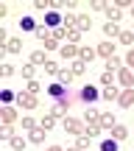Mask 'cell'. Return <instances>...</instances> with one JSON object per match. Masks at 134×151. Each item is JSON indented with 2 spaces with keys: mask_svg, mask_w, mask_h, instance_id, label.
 <instances>
[{
  "mask_svg": "<svg viewBox=\"0 0 134 151\" xmlns=\"http://www.w3.org/2000/svg\"><path fill=\"white\" fill-rule=\"evenodd\" d=\"M98 56H103V59H112V56H115V45L109 42V39H103V42L98 45Z\"/></svg>",
  "mask_w": 134,
  "mask_h": 151,
  "instance_id": "obj_7",
  "label": "cell"
},
{
  "mask_svg": "<svg viewBox=\"0 0 134 151\" xmlns=\"http://www.w3.org/2000/svg\"><path fill=\"white\" fill-rule=\"evenodd\" d=\"M11 73H14V67H11V65H3V67H0V76H3V78H9Z\"/></svg>",
  "mask_w": 134,
  "mask_h": 151,
  "instance_id": "obj_44",
  "label": "cell"
},
{
  "mask_svg": "<svg viewBox=\"0 0 134 151\" xmlns=\"http://www.w3.org/2000/svg\"><path fill=\"white\" fill-rule=\"evenodd\" d=\"M28 62H31V65H37V67H39V65L45 67V65H48L50 59H48V56H45V50H34V53L28 56Z\"/></svg>",
  "mask_w": 134,
  "mask_h": 151,
  "instance_id": "obj_9",
  "label": "cell"
},
{
  "mask_svg": "<svg viewBox=\"0 0 134 151\" xmlns=\"http://www.w3.org/2000/svg\"><path fill=\"white\" fill-rule=\"evenodd\" d=\"M90 140H92L90 134H78V140H75V148H81V151H87V148H90Z\"/></svg>",
  "mask_w": 134,
  "mask_h": 151,
  "instance_id": "obj_28",
  "label": "cell"
},
{
  "mask_svg": "<svg viewBox=\"0 0 134 151\" xmlns=\"http://www.w3.org/2000/svg\"><path fill=\"white\" fill-rule=\"evenodd\" d=\"M101 151H118V140H112V137L103 140V143H101Z\"/></svg>",
  "mask_w": 134,
  "mask_h": 151,
  "instance_id": "obj_37",
  "label": "cell"
},
{
  "mask_svg": "<svg viewBox=\"0 0 134 151\" xmlns=\"http://www.w3.org/2000/svg\"><path fill=\"white\" fill-rule=\"evenodd\" d=\"M34 70H37V65H31V62H28V65H22V76H25L28 81H34Z\"/></svg>",
  "mask_w": 134,
  "mask_h": 151,
  "instance_id": "obj_35",
  "label": "cell"
},
{
  "mask_svg": "<svg viewBox=\"0 0 134 151\" xmlns=\"http://www.w3.org/2000/svg\"><path fill=\"white\" fill-rule=\"evenodd\" d=\"M45 151H64V148H59V146H48Z\"/></svg>",
  "mask_w": 134,
  "mask_h": 151,
  "instance_id": "obj_46",
  "label": "cell"
},
{
  "mask_svg": "<svg viewBox=\"0 0 134 151\" xmlns=\"http://www.w3.org/2000/svg\"><path fill=\"white\" fill-rule=\"evenodd\" d=\"M78 50H81L78 45H70V42H64V45L59 48V56H62L64 62H67V59H73V62H75V59H78Z\"/></svg>",
  "mask_w": 134,
  "mask_h": 151,
  "instance_id": "obj_5",
  "label": "cell"
},
{
  "mask_svg": "<svg viewBox=\"0 0 134 151\" xmlns=\"http://www.w3.org/2000/svg\"><path fill=\"white\" fill-rule=\"evenodd\" d=\"M0 98H3V104H11V101H17V95H14L11 90H3V95H0Z\"/></svg>",
  "mask_w": 134,
  "mask_h": 151,
  "instance_id": "obj_43",
  "label": "cell"
},
{
  "mask_svg": "<svg viewBox=\"0 0 134 151\" xmlns=\"http://www.w3.org/2000/svg\"><path fill=\"white\" fill-rule=\"evenodd\" d=\"M50 34H53V31H48V28H45V25H39L37 31H34V37H37V39H42V42H45V39L50 37Z\"/></svg>",
  "mask_w": 134,
  "mask_h": 151,
  "instance_id": "obj_34",
  "label": "cell"
},
{
  "mask_svg": "<svg viewBox=\"0 0 134 151\" xmlns=\"http://www.w3.org/2000/svg\"><path fill=\"white\" fill-rule=\"evenodd\" d=\"M42 45H45V50H56V48H62V45H59V39H53V34H50V37L45 39Z\"/></svg>",
  "mask_w": 134,
  "mask_h": 151,
  "instance_id": "obj_33",
  "label": "cell"
},
{
  "mask_svg": "<svg viewBox=\"0 0 134 151\" xmlns=\"http://www.w3.org/2000/svg\"><path fill=\"white\" fill-rule=\"evenodd\" d=\"M20 28H22V31H37L39 25L31 20V17H22V20H20Z\"/></svg>",
  "mask_w": 134,
  "mask_h": 151,
  "instance_id": "obj_26",
  "label": "cell"
},
{
  "mask_svg": "<svg viewBox=\"0 0 134 151\" xmlns=\"http://www.w3.org/2000/svg\"><path fill=\"white\" fill-rule=\"evenodd\" d=\"M118 84H123V90H131L134 87V70H129V67L118 70Z\"/></svg>",
  "mask_w": 134,
  "mask_h": 151,
  "instance_id": "obj_4",
  "label": "cell"
},
{
  "mask_svg": "<svg viewBox=\"0 0 134 151\" xmlns=\"http://www.w3.org/2000/svg\"><path fill=\"white\" fill-rule=\"evenodd\" d=\"M45 20H48V25H59V22H62V14H56V11H50V14L45 17Z\"/></svg>",
  "mask_w": 134,
  "mask_h": 151,
  "instance_id": "obj_40",
  "label": "cell"
},
{
  "mask_svg": "<svg viewBox=\"0 0 134 151\" xmlns=\"http://www.w3.org/2000/svg\"><path fill=\"white\" fill-rule=\"evenodd\" d=\"M53 39H67V28H64V25L53 28Z\"/></svg>",
  "mask_w": 134,
  "mask_h": 151,
  "instance_id": "obj_41",
  "label": "cell"
},
{
  "mask_svg": "<svg viewBox=\"0 0 134 151\" xmlns=\"http://www.w3.org/2000/svg\"><path fill=\"white\" fill-rule=\"evenodd\" d=\"M6 50H9V53H22V42L20 39H9V42H6Z\"/></svg>",
  "mask_w": 134,
  "mask_h": 151,
  "instance_id": "obj_23",
  "label": "cell"
},
{
  "mask_svg": "<svg viewBox=\"0 0 134 151\" xmlns=\"http://www.w3.org/2000/svg\"><path fill=\"white\" fill-rule=\"evenodd\" d=\"M101 126H103V129H115V126H118L115 115H112V112H103V115H101Z\"/></svg>",
  "mask_w": 134,
  "mask_h": 151,
  "instance_id": "obj_19",
  "label": "cell"
},
{
  "mask_svg": "<svg viewBox=\"0 0 134 151\" xmlns=\"http://www.w3.org/2000/svg\"><path fill=\"white\" fill-rule=\"evenodd\" d=\"M70 104H73V98H70V95L59 98V101H53V106H50V112H48V115H53V118H62V120H64V118H67V106H70Z\"/></svg>",
  "mask_w": 134,
  "mask_h": 151,
  "instance_id": "obj_1",
  "label": "cell"
},
{
  "mask_svg": "<svg viewBox=\"0 0 134 151\" xmlns=\"http://www.w3.org/2000/svg\"><path fill=\"white\" fill-rule=\"evenodd\" d=\"M56 78H59V84H64V87H70L75 81V76H73V70H62L59 76H56Z\"/></svg>",
  "mask_w": 134,
  "mask_h": 151,
  "instance_id": "obj_20",
  "label": "cell"
},
{
  "mask_svg": "<svg viewBox=\"0 0 134 151\" xmlns=\"http://www.w3.org/2000/svg\"><path fill=\"white\" fill-rule=\"evenodd\" d=\"M64 132L67 134H84V123L75 118H64Z\"/></svg>",
  "mask_w": 134,
  "mask_h": 151,
  "instance_id": "obj_6",
  "label": "cell"
},
{
  "mask_svg": "<svg viewBox=\"0 0 134 151\" xmlns=\"http://www.w3.org/2000/svg\"><path fill=\"white\" fill-rule=\"evenodd\" d=\"M53 123H56V118H53V115H45V118L39 120V129H45V132H48V129H53Z\"/></svg>",
  "mask_w": 134,
  "mask_h": 151,
  "instance_id": "obj_29",
  "label": "cell"
},
{
  "mask_svg": "<svg viewBox=\"0 0 134 151\" xmlns=\"http://www.w3.org/2000/svg\"><path fill=\"white\" fill-rule=\"evenodd\" d=\"M11 148H14V151H25V140H22V137H11Z\"/></svg>",
  "mask_w": 134,
  "mask_h": 151,
  "instance_id": "obj_36",
  "label": "cell"
},
{
  "mask_svg": "<svg viewBox=\"0 0 134 151\" xmlns=\"http://www.w3.org/2000/svg\"><path fill=\"white\" fill-rule=\"evenodd\" d=\"M45 134H48L45 129H31V134H28V140H31V143H37V146H42V143H45Z\"/></svg>",
  "mask_w": 134,
  "mask_h": 151,
  "instance_id": "obj_16",
  "label": "cell"
},
{
  "mask_svg": "<svg viewBox=\"0 0 134 151\" xmlns=\"http://www.w3.org/2000/svg\"><path fill=\"white\" fill-rule=\"evenodd\" d=\"M75 28H78V31H90V28H92L90 14H78V25H75Z\"/></svg>",
  "mask_w": 134,
  "mask_h": 151,
  "instance_id": "obj_22",
  "label": "cell"
},
{
  "mask_svg": "<svg viewBox=\"0 0 134 151\" xmlns=\"http://www.w3.org/2000/svg\"><path fill=\"white\" fill-rule=\"evenodd\" d=\"M70 70H73V76H84V73H87V62H81V59H75V62H73V67H70Z\"/></svg>",
  "mask_w": 134,
  "mask_h": 151,
  "instance_id": "obj_25",
  "label": "cell"
},
{
  "mask_svg": "<svg viewBox=\"0 0 134 151\" xmlns=\"http://www.w3.org/2000/svg\"><path fill=\"white\" fill-rule=\"evenodd\" d=\"M103 34H106L109 39H118L123 31H120V25H118V22H106V25H103Z\"/></svg>",
  "mask_w": 134,
  "mask_h": 151,
  "instance_id": "obj_13",
  "label": "cell"
},
{
  "mask_svg": "<svg viewBox=\"0 0 134 151\" xmlns=\"http://www.w3.org/2000/svg\"><path fill=\"white\" fill-rule=\"evenodd\" d=\"M103 14L109 17V22H118L120 17H123V14H120V9H118V6H109V3H106V9H103Z\"/></svg>",
  "mask_w": 134,
  "mask_h": 151,
  "instance_id": "obj_14",
  "label": "cell"
},
{
  "mask_svg": "<svg viewBox=\"0 0 134 151\" xmlns=\"http://www.w3.org/2000/svg\"><path fill=\"white\" fill-rule=\"evenodd\" d=\"M67 42H70V45H78V42H81V31H78V28L67 31Z\"/></svg>",
  "mask_w": 134,
  "mask_h": 151,
  "instance_id": "obj_31",
  "label": "cell"
},
{
  "mask_svg": "<svg viewBox=\"0 0 134 151\" xmlns=\"http://www.w3.org/2000/svg\"><path fill=\"white\" fill-rule=\"evenodd\" d=\"M37 120H34V118H22V129H28V132H31V129H37Z\"/></svg>",
  "mask_w": 134,
  "mask_h": 151,
  "instance_id": "obj_42",
  "label": "cell"
},
{
  "mask_svg": "<svg viewBox=\"0 0 134 151\" xmlns=\"http://www.w3.org/2000/svg\"><path fill=\"white\" fill-rule=\"evenodd\" d=\"M45 73H50V76H59V73H62V67L56 65V62H48V65H45Z\"/></svg>",
  "mask_w": 134,
  "mask_h": 151,
  "instance_id": "obj_39",
  "label": "cell"
},
{
  "mask_svg": "<svg viewBox=\"0 0 134 151\" xmlns=\"http://www.w3.org/2000/svg\"><path fill=\"white\" fill-rule=\"evenodd\" d=\"M17 106H22V109H37V106H39V98L22 90L20 95H17Z\"/></svg>",
  "mask_w": 134,
  "mask_h": 151,
  "instance_id": "obj_2",
  "label": "cell"
},
{
  "mask_svg": "<svg viewBox=\"0 0 134 151\" xmlns=\"http://www.w3.org/2000/svg\"><path fill=\"white\" fill-rule=\"evenodd\" d=\"M0 137H3V140H11V137H14V126L3 123V126H0Z\"/></svg>",
  "mask_w": 134,
  "mask_h": 151,
  "instance_id": "obj_27",
  "label": "cell"
},
{
  "mask_svg": "<svg viewBox=\"0 0 134 151\" xmlns=\"http://www.w3.org/2000/svg\"><path fill=\"white\" fill-rule=\"evenodd\" d=\"M115 81H118V73H109V70H106V73L101 76V84H106V87H112Z\"/></svg>",
  "mask_w": 134,
  "mask_h": 151,
  "instance_id": "obj_32",
  "label": "cell"
},
{
  "mask_svg": "<svg viewBox=\"0 0 134 151\" xmlns=\"http://www.w3.org/2000/svg\"><path fill=\"white\" fill-rule=\"evenodd\" d=\"M131 17H134V3H131Z\"/></svg>",
  "mask_w": 134,
  "mask_h": 151,
  "instance_id": "obj_48",
  "label": "cell"
},
{
  "mask_svg": "<svg viewBox=\"0 0 134 151\" xmlns=\"http://www.w3.org/2000/svg\"><path fill=\"white\" fill-rule=\"evenodd\" d=\"M118 42H123V45H131V42H134V31H123V34L118 37Z\"/></svg>",
  "mask_w": 134,
  "mask_h": 151,
  "instance_id": "obj_38",
  "label": "cell"
},
{
  "mask_svg": "<svg viewBox=\"0 0 134 151\" xmlns=\"http://www.w3.org/2000/svg\"><path fill=\"white\" fill-rule=\"evenodd\" d=\"M101 98H103V101H118V98H120V90H118V87H103V90H101Z\"/></svg>",
  "mask_w": 134,
  "mask_h": 151,
  "instance_id": "obj_10",
  "label": "cell"
},
{
  "mask_svg": "<svg viewBox=\"0 0 134 151\" xmlns=\"http://www.w3.org/2000/svg\"><path fill=\"white\" fill-rule=\"evenodd\" d=\"M101 132H103L101 120H98V123H84V134H90V137H98Z\"/></svg>",
  "mask_w": 134,
  "mask_h": 151,
  "instance_id": "obj_15",
  "label": "cell"
},
{
  "mask_svg": "<svg viewBox=\"0 0 134 151\" xmlns=\"http://www.w3.org/2000/svg\"><path fill=\"white\" fill-rule=\"evenodd\" d=\"M39 90H42V84H39L37 78H34V81H28V84H25V92H31V95H39Z\"/></svg>",
  "mask_w": 134,
  "mask_h": 151,
  "instance_id": "obj_30",
  "label": "cell"
},
{
  "mask_svg": "<svg viewBox=\"0 0 134 151\" xmlns=\"http://www.w3.org/2000/svg\"><path fill=\"white\" fill-rule=\"evenodd\" d=\"M0 118H3V123H14L17 120V109L14 106H0Z\"/></svg>",
  "mask_w": 134,
  "mask_h": 151,
  "instance_id": "obj_11",
  "label": "cell"
},
{
  "mask_svg": "<svg viewBox=\"0 0 134 151\" xmlns=\"http://www.w3.org/2000/svg\"><path fill=\"white\" fill-rule=\"evenodd\" d=\"M95 56H98V48H81L78 50V59L81 62H92Z\"/></svg>",
  "mask_w": 134,
  "mask_h": 151,
  "instance_id": "obj_17",
  "label": "cell"
},
{
  "mask_svg": "<svg viewBox=\"0 0 134 151\" xmlns=\"http://www.w3.org/2000/svg\"><path fill=\"white\" fill-rule=\"evenodd\" d=\"M126 65H129V70H134V50H129V56H126Z\"/></svg>",
  "mask_w": 134,
  "mask_h": 151,
  "instance_id": "obj_45",
  "label": "cell"
},
{
  "mask_svg": "<svg viewBox=\"0 0 134 151\" xmlns=\"http://www.w3.org/2000/svg\"><path fill=\"white\" fill-rule=\"evenodd\" d=\"M67 151H81V148H75V146H73V148H67Z\"/></svg>",
  "mask_w": 134,
  "mask_h": 151,
  "instance_id": "obj_47",
  "label": "cell"
},
{
  "mask_svg": "<svg viewBox=\"0 0 134 151\" xmlns=\"http://www.w3.org/2000/svg\"><path fill=\"white\" fill-rule=\"evenodd\" d=\"M126 137H129V129H126V126H115L112 129V140H126Z\"/></svg>",
  "mask_w": 134,
  "mask_h": 151,
  "instance_id": "obj_21",
  "label": "cell"
},
{
  "mask_svg": "<svg viewBox=\"0 0 134 151\" xmlns=\"http://www.w3.org/2000/svg\"><path fill=\"white\" fill-rule=\"evenodd\" d=\"M106 70H109V73H118V70H123V65H120V59H118V56L106 59Z\"/></svg>",
  "mask_w": 134,
  "mask_h": 151,
  "instance_id": "obj_24",
  "label": "cell"
},
{
  "mask_svg": "<svg viewBox=\"0 0 134 151\" xmlns=\"http://www.w3.org/2000/svg\"><path fill=\"white\" fill-rule=\"evenodd\" d=\"M78 98H81V101L87 104V106H90V104L95 101V98H101V92H98V90H95V87H92V84H87V87H81Z\"/></svg>",
  "mask_w": 134,
  "mask_h": 151,
  "instance_id": "obj_3",
  "label": "cell"
},
{
  "mask_svg": "<svg viewBox=\"0 0 134 151\" xmlns=\"http://www.w3.org/2000/svg\"><path fill=\"white\" fill-rule=\"evenodd\" d=\"M101 120V112L98 109H92V106H87V112H84V123H98Z\"/></svg>",
  "mask_w": 134,
  "mask_h": 151,
  "instance_id": "obj_18",
  "label": "cell"
},
{
  "mask_svg": "<svg viewBox=\"0 0 134 151\" xmlns=\"http://www.w3.org/2000/svg\"><path fill=\"white\" fill-rule=\"evenodd\" d=\"M118 104H120V106H126V109L134 106V87H131V90H123V92H120Z\"/></svg>",
  "mask_w": 134,
  "mask_h": 151,
  "instance_id": "obj_8",
  "label": "cell"
},
{
  "mask_svg": "<svg viewBox=\"0 0 134 151\" xmlns=\"http://www.w3.org/2000/svg\"><path fill=\"white\" fill-rule=\"evenodd\" d=\"M48 95L59 101V98H64V95H67V87H64V84H50V87H48Z\"/></svg>",
  "mask_w": 134,
  "mask_h": 151,
  "instance_id": "obj_12",
  "label": "cell"
}]
</instances>
